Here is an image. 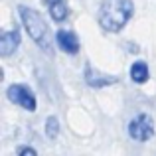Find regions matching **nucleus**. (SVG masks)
<instances>
[{
	"mask_svg": "<svg viewBox=\"0 0 156 156\" xmlns=\"http://www.w3.org/2000/svg\"><path fill=\"white\" fill-rule=\"evenodd\" d=\"M134 12L133 0H105L99 8V26L107 32H121Z\"/></svg>",
	"mask_w": 156,
	"mask_h": 156,
	"instance_id": "obj_1",
	"label": "nucleus"
},
{
	"mask_svg": "<svg viewBox=\"0 0 156 156\" xmlns=\"http://www.w3.org/2000/svg\"><path fill=\"white\" fill-rule=\"evenodd\" d=\"M18 12H20V20H22L28 36L42 50H50V44H51L50 28L44 22V18L40 16V12H36L34 8H28V6H18Z\"/></svg>",
	"mask_w": 156,
	"mask_h": 156,
	"instance_id": "obj_2",
	"label": "nucleus"
},
{
	"mask_svg": "<svg viewBox=\"0 0 156 156\" xmlns=\"http://www.w3.org/2000/svg\"><path fill=\"white\" fill-rule=\"evenodd\" d=\"M129 134L136 142H148L154 136V121L150 115L140 113L129 122Z\"/></svg>",
	"mask_w": 156,
	"mask_h": 156,
	"instance_id": "obj_3",
	"label": "nucleus"
},
{
	"mask_svg": "<svg viewBox=\"0 0 156 156\" xmlns=\"http://www.w3.org/2000/svg\"><path fill=\"white\" fill-rule=\"evenodd\" d=\"M6 95L14 105L22 107V109H26V111H36V105H38L36 103V95L32 93L30 87H26V85H22V83L10 85L8 91H6Z\"/></svg>",
	"mask_w": 156,
	"mask_h": 156,
	"instance_id": "obj_4",
	"label": "nucleus"
},
{
	"mask_svg": "<svg viewBox=\"0 0 156 156\" xmlns=\"http://www.w3.org/2000/svg\"><path fill=\"white\" fill-rule=\"evenodd\" d=\"M55 42H57V46H59V50L69 53V55H73V53L79 51V38L69 30H57Z\"/></svg>",
	"mask_w": 156,
	"mask_h": 156,
	"instance_id": "obj_5",
	"label": "nucleus"
},
{
	"mask_svg": "<svg viewBox=\"0 0 156 156\" xmlns=\"http://www.w3.org/2000/svg\"><path fill=\"white\" fill-rule=\"evenodd\" d=\"M18 46H20V32L18 30L2 32V36H0V51H2L4 57L14 55V51L18 50Z\"/></svg>",
	"mask_w": 156,
	"mask_h": 156,
	"instance_id": "obj_6",
	"label": "nucleus"
},
{
	"mask_svg": "<svg viewBox=\"0 0 156 156\" xmlns=\"http://www.w3.org/2000/svg\"><path fill=\"white\" fill-rule=\"evenodd\" d=\"M48 10H50L51 20H53V22H57V24L65 22L67 16H69V10H67L65 0H57V2H53V4H48Z\"/></svg>",
	"mask_w": 156,
	"mask_h": 156,
	"instance_id": "obj_7",
	"label": "nucleus"
},
{
	"mask_svg": "<svg viewBox=\"0 0 156 156\" xmlns=\"http://www.w3.org/2000/svg\"><path fill=\"white\" fill-rule=\"evenodd\" d=\"M130 79L138 85L146 83L148 81V65L144 61H134L133 67H130Z\"/></svg>",
	"mask_w": 156,
	"mask_h": 156,
	"instance_id": "obj_8",
	"label": "nucleus"
},
{
	"mask_svg": "<svg viewBox=\"0 0 156 156\" xmlns=\"http://www.w3.org/2000/svg\"><path fill=\"white\" fill-rule=\"evenodd\" d=\"M115 77H103L101 73H91V71H87V83L91 85V87H105V85H111V83H115Z\"/></svg>",
	"mask_w": 156,
	"mask_h": 156,
	"instance_id": "obj_9",
	"label": "nucleus"
},
{
	"mask_svg": "<svg viewBox=\"0 0 156 156\" xmlns=\"http://www.w3.org/2000/svg\"><path fill=\"white\" fill-rule=\"evenodd\" d=\"M57 134H59V122H57L55 117H50L46 121V136L50 138V140H55Z\"/></svg>",
	"mask_w": 156,
	"mask_h": 156,
	"instance_id": "obj_10",
	"label": "nucleus"
},
{
	"mask_svg": "<svg viewBox=\"0 0 156 156\" xmlns=\"http://www.w3.org/2000/svg\"><path fill=\"white\" fill-rule=\"evenodd\" d=\"M18 156H38V152H36L32 146H20V148H18Z\"/></svg>",
	"mask_w": 156,
	"mask_h": 156,
	"instance_id": "obj_11",
	"label": "nucleus"
},
{
	"mask_svg": "<svg viewBox=\"0 0 156 156\" xmlns=\"http://www.w3.org/2000/svg\"><path fill=\"white\" fill-rule=\"evenodd\" d=\"M46 4H53V2H57V0H44Z\"/></svg>",
	"mask_w": 156,
	"mask_h": 156,
	"instance_id": "obj_12",
	"label": "nucleus"
}]
</instances>
